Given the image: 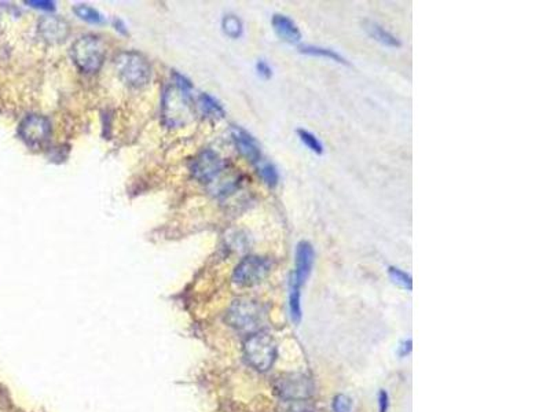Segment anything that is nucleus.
I'll return each instance as SVG.
<instances>
[{
    "mask_svg": "<svg viewBox=\"0 0 550 412\" xmlns=\"http://www.w3.org/2000/svg\"><path fill=\"white\" fill-rule=\"evenodd\" d=\"M192 83L182 74L174 73V81L165 87L161 102L162 121L169 128L185 127L194 116Z\"/></svg>",
    "mask_w": 550,
    "mask_h": 412,
    "instance_id": "1",
    "label": "nucleus"
},
{
    "mask_svg": "<svg viewBox=\"0 0 550 412\" xmlns=\"http://www.w3.org/2000/svg\"><path fill=\"white\" fill-rule=\"evenodd\" d=\"M227 323L241 333L255 334L262 332L266 322L265 307L251 298L235 300L227 311Z\"/></svg>",
    "mask_w": 550,
    "mask_h": 412,
    "instance_id": "2",
    "label": "nucleus"
},
{
    "mask_svg": "<svg viewBox=\"0 0 550 412\" xmlns=\"http://www.w3.org/2000/svg\"><path fill=\"white\" fill-rule=\"evenodd\" d=\"M115 68L120 80L131 88H142L151 78L149 60L138 51H122L115 58Z\"/></svg>",
    "mask_w": 550,
    "mask_h": 412,
    "instance_id": "3",
    "label": "nucleus"
},
{
    "mask_svg": "<svg viewBox=\"0 0 550 412\" xmlns=\"http://www.w3.org/2000/svg\"><path fill=\"white\" fill-rule=\"evenodd\" d=\"M70 55L81 73L90 74L102 68L106 51L103 42L98 36L84 35L72 44Z\"/></svg>",
    "mask_w": 550,
    "mask_h": 412,
    "instance_id": "4",
    "label": "nucleus"
},
{
    "mask_svg": "<svg viewBox=\"0 0 550 412\" xmlns=\"http://www.w3.org/2000/svg\"><path fill=\"white\" fill-rule=\"evenodd\" d=\"M244 354L249 366L255 370L260 372L269 371L276 360V343L265 332L251 334L244 343Z\"/></svg>",
    "mask_w": 550,
    "mask_h": 412,
    "instance_id": "5",
    "label": "nucleus"
},
{
    "mask_svg": "<svg viewBox=\"0 0 550 412\" xmlns=\"http://www.w3.org/2000/svg\"><path fill=\"white\" fill-rule=\"evenodd\" d=\"M272 261L262 256L244 257L233 273V282L240 287H252L260 284L272 273Z\"/></svg>",
    "mask_w": 550,
    "mask_h": 412,
    "instance_id": "6",
    "label": "nucleus"
},
{
    "mask_svg": "<svg viewBox=\"0 0 550 412\" xmlns=\"http://www.w3.org/2000/svg\"><path fill=\"white\" fill-rule=\"evenodd\" d=\"M18 137L32 148L43 147L51 137V123L40 114L26 116L18 126Z\"/></svg>",
    "mask_w": 550,
    "mask_h": 412,
    "instance_id": "7",
    "label": "nucleus"
},
{
    "mask_svg": "<svg viewBox=\"0 0 550 412\" xmlns=\"http://www.w3.org/2000/svg\"><path fill=\"white\" fill-rule=\"evenodd\" d=\"M315 261V249L308 241H300L294 252V270L290 276L289 291L301 293L303 286L310 277Z\"/></svg>",
    "mask_w": 550,
    "mask_h": 412,
    "instance_id": "8",
    "label": "nucleus"
},
{
    "mask_svg": "<svg viewBox=\"0 0 550 412\" xmlns=\"http://www.w3.org/2000/svg\"><path fill=\"white\" fill-rule=\"evenodd\" d=\"M275 393L285 402H304L312 395V382L303 374L281 377L274 386Z\"/></svg>",
    "mask_w": 550,
    "mask_h": 412,
    "instance_id": "9",
    "label": "nucleus"
},
{
    "mask_svg": "<svg viewBox=\"0 0 550 412\" xmlns=\"http://www.w3.org/2000/svg\"><path fill=\"white\" fill-rule=\"evenodd\" d=\"M223 171V161L213 150L201 151L194 157L190 165V172L193 178L203 184L215 183V180L222 175Z\"/></svg>",
    "mask_w": 550,
    "mask_h": 412,
    "instance_id": "10",
    "label": "nucleus"
},
{
    "mask_svg": "<svg viewBox=\"0 0 550 412\" xmlns=\"http://www.w3.org/2000/svg\"><path fill=\"white\" fill-rule=\"evenodd\" d=\"M39 33L49 44H61L68 39L70 26L60 17L46 15L39 21Z\"/></svg>",
    "mask_w": 550,
    "mask_h": 412,
    "instance_id": "11",
    "label": "nucleus"
},
{
    "mask_svg": "<svg viewBox=\"0 0 550 412\" xmlns=\"http://www.w3.org/2000/svg\"><path fill=\"white\" fill-rule=\"evenodd\" d=\"M231 137H233V141H234L238 153L244 158H247L251 164L258 165L263 160L260 144L248 131H245L241 127L234 126L231 128Z\"/></svg>",
    "mask_w": 550,
    "mask_h": 412,
    "instance_id": "12",
    "label": "nucleus"
},
{
    "mask_svg": "<svg viewBox=\"0 0 550 412\" xmlns=\"http://www.w3.org/2000/svg\"><path fill=\"white\" fill-rule=\"evenodd\" d=\"M272 25L275 33L286 43L297 44L301 40V32L296 22L283 14H274L272 18Z\"/></svg>",
    "mask_w": 550,
    "mask_h": 412,
    "instance_id": "13",
    "label": "nucleus"
},
{
    "mask_svg": "<svg viewBox=\"0 0 550 412\" xmlns=\"http://www.w3.org/2000/svg\"><path fill=\"white\" fill-rule=\"evenodd\" d=\"M363 29L367 32V35L372 39H374L376 42H378L385 47L399 49L402 46V42L394 33H391L390 31H387L384 26H381L374 21H365Z\"/></svg>",
    "mask_w": 550,
    "mask_h": 412,
    "instance_id": "14",
    "label": "nucleus"
},
{
    "mask_svg": "<svg viewBox=\"0 0 550 412\" xmlns=\"http://www.w3.org/2000/svg\"><path fill=\"white\" fill-rule=\"evenodd\" d=\"M299 51L304 55L310 57H317V58H325L329 61H333L340 65H348V61L344 58L342 54H339L336 50L322 47V46H315V44H304L299 47Z\"/></svg>",
    "mask_w": 550,
    "mask_h": 412,
    "instance_id": "15",
    "label": "nucleus"
},
{
    "mask_svg": "<svg viewBox=\"0 0 550 412\" xmlns=\"http://www.w3.org/2000/svg\"><path fill=\"white\" fill-rule=\"evenodd\" d=\"M197 103H199V109H200L201 114L206 119L220 120V119L224 117L223 106L219 103V101H216L209 94H206V92L200 94L199 99H197Z\"/></svg>",
    "mask_w": 550,
    "mask_h": 412,
    "instance_id": "16",
    "label": "nucleus"
},
{
    "mask_svg": "<svg viewBox=\"0 0 550 412\" xmlns=\"http://www.w3.org/2000/svg\"><path fill=\"white\" fill-rule=\"evenodd\" d=\"M256 166L258 175L260 176V179L263 180V183H266L269 187H275L279 182V173L275 168L274 164L267 161V160H262Z\"/></svg>",
    "mask_w": 550,
    "mask_h": 412,
    "instance_id": "17",
    "label": "nucleus"
},
{
    "mask_svg": "<svg viewBox=\"0 0 550 412\" xmlns=\"http://www.w3.org/2000/svg\"><path fill=\"white\" fill-rule=\"evenodd\" d=\"M222 29L226 36L230 39H240L244 33V25L242 21L234 15V14H227L222 19Z\"/></svg>",
    "mask_w": 550,
    "mask_h": 412,
    "instance_id": "18",
    "label": "nucleus"
},
{
    "mask_svg": "<svg viewBox=\"0 0 550 412\" xmlns=\"http://www.w3.org/2000/svg\"><path fill=\"white\" fill-rule=\"evenodd\" d=\"M73 12L83 21L90 24H102L105 21L103 15L94 7L88 4H76L73 7Z\"/></svg>",
    "mask_w": 550,
    "mask_h": 412,
    "instance_id": "19",
    "label": "nucleus"
},
{
    "mask_svg": "<svg viewBox=\"0 0 550 412\" xmlns=\"http://www.w3.org/2000/svg\"><path fill=\"white\" fill-rule=\"evenodd\" d=\"M296 134H297L299 139L301 140V143H303L308 150H311L314 154H317V155H322V154H324V151H325L324 143L318 139V137H317L315 134H312L311 131L304 130V128L297 130Z\"/></svg>",
    "mask_w": 550,
    "mask_h": 412,
    "instance_id": "20",
    "label": "nucleus"
},
{
    "mask_svg": "<svg viewBox=\"0 0 550 412\" xmlns=\"http://www.w3.org/2000/svg\"><path fill=\"white\" fill-rule=\"evenodd\" d=\"M388 276H390V279H391L395 284H398L399 287H402V289H405V290H409V291L412 290V276L408 274V273H405L403 270L391 266V267H388Z\"/></svg>",
    "mask_w": 550,
    "mask_h": 412,
    "instance_id": "21",
    "label": "nucleus"
},
{
    "mask_svg": "<svg viewBox=\"0 0 550 412\" xmlns=\"http://www.w3.org/2000/svg\"><path fill=\"white\" fill-rule=\"evenodd\" d=\"M333 412H351L352 411V402L345 395H338L332 403Z\"/></svg>",
    "mask_w": 550,
    "mask_h": 412,
    "instance_id": "22",
    "label": "nucleus"
},
{
    "mask_svg": "<svg viewBox=\"0 0 550 412\" xmlns=\"http://www.w3.org/2000/svg\"><path fill=\"white\" fill-rule=\"evenodd\" d=\"M26 4H29L35 8L46 10V11H53L56 8V3L50 1V0H29V1H26Z\"/></svg>",
    "mask_w": 550,
    "mask_h": 412,
    "instance_id": "23",
    "label": "nucleus"
},
{
    "mask_svg": "<svg viewBox=\"0 0 550 412\" xmlns=\"http://www.w3.org/2000/svg\"><path fill=\"white\" fill-rule=\"evenodd\" d=\"M256 70L260 74V77H263V78H270L273 76V69L269 65V62L265 61V60H260L256 64Z\"/></svg>",
    "mask_w": 550,
    "mask_h": 412,
    "instance_id": "24",
    "label": "nucleus"
},
{
    "mask_svg": "<svg viewBox=\"0 0 550 412\" xmlns=\"http://www.w3.org/2000/svg\"><path fill=\"white\" fill-rule=\"evenodd\" d=\"M390 407V396L385 390H380L378 393V410L380 412L388 411Z\"/></svg>",
    "mask_w": 550,
    "mask_h": 412,
    "instance_id": "25",
    "label": "nucleus"
},
{
    "mask_svg": "<svg viewBox=\"0 0 550 412\" xmlns=\"http://www.w3.org/2000/svg\"><path fill=\"white\" fill-rule=\"evenodd\" d=\"M412 340H406V341H403V343H401V346L398 347V353H399L401 357H406V356L412 352Z\"/></svg>",
    "mask_w": 550,
    "mask_h": 412,
    "instance_id": "26",
    "label": "nucleus"
},
{
    "mask_svg": "<svg viewBox=\"0 0 550 412\" xmlns=\"http://www.w3.org/2000/svg\"><path fill=\"white\" fill-rule=\"evenodd\" d=\"M113 22H115V26H116V31H120V32H122V33H124V35L127 33V31L124 29L126 26H124V24H123V22L120 21V19H115Z\"/></svg>",
    "mask_w": 550,
    "mask_h": 412,
    "instance_id": "27",
    "label": "nucleus"
}]
</instances>
